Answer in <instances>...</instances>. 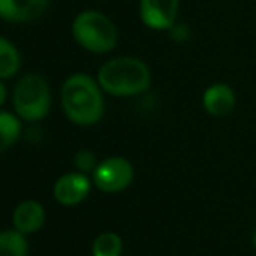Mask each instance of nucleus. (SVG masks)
Instances as JSON below:
<instances>
[{"instance_id": "obj_3", "label": "nucleus", "mask_w": 256, "mask_h": 256, "mask_svg": "<svg viewBox=\"0 0 256 256\" xmlns=\"http://www.w3.org/2000/svg\"><path fill=\"white\" fill-rule=\"evenodd\" d=\"M76 41L92 53H107L114 48L118 34L114 24L98 11H83L72 23Z\"/></svg>"}, {"instance_id": "obj_17", "label": "nucleus", "mask_w": 256, "mask_h": 256, "mask_svg": "<svg viewBox=\"0 0 256 256\" xmlns=\"http://www.w3.org/2000/svg\"><path fill=\"white\" fill-rule=\"evenodd\" d=\"M253 244H254V247H256V229H254V234H253Z\"/></svg>"}, {"instance_id": "obj_12", "label": "nucleus", "mask_w": 256, "mask_h": 256, "mask_svg": "<svg viewBox=\"0 0 256 256\" xmlns=\"http://www.w3.org/2000/svg\"><path fill=\"white\" fill-rule=\"evenodd\" d=\"M20 70V54L17 48L0 36V78H8Z\"/></svg>"}, {"instance_id": "obj_1", "label": "nucleus", "mask_w": 256, "mask_h": 256, "mask_svg": "<svg viewBox=\"0 0 256 256\" xmlns=\"http://www.w3.org/2000/svg\"><path fill=\"white\" fill-rule=\"evenodd\" d=\"M66 116L77 125L96 124L104 112V101L98 84L86 74L68 77L60 92Z\"/></svg>"}, {"instance_id": "obj_10", "label": "nucleus", "mask_w": 256, "mask_h": 256, "mask_svg": "<svg viewBox=\"0 0 256 256\" xmlns=\"http://www.w3.org/2000/svg\"><path fill=\"white\" fill-rule=\"evenodd\" d=\"M205 110L212 116H224L228 114L235 104L234 90L224 83H216L210 86L204 92L202 98Z\"/></svg>"}, {"instance_id": "obj_6", "label": "nucleus", "mask_w": 256, "mask_h": 256, "mask_svg": "<svg viewBox=\"0 0 256 256\" xmlns=\"http://www.w3.org/2000/svg\"><path fill=\"white\" fill-rule=\"evenodd\" d=\"M180 0H140V17L142 22L154 29H169L178 14Z\"/></svg>"}, {"instance_id": "obj_15", "label": "nucleus", "mask_w": 256, "mask_h": 256, "mask_svg": "<svg viewBox=\"0 0 256 256\" xmlns=\"http://www.w3.org/2000/svg\"><path fill=\"white\" fill-rule=\"evenodd\" d=\"M74 164L82 172L95 170V168L98 166L96 162H95V156L92 152H89V151H80V152H77L76 157H74Z\"/></svg>"}, {"instance_id": "obj_11", "label": "nucleus", "mask_w": 256, "mask_h": 256, "mask_svg": "<svg viewBox=\"0 0 256 256\" xmlns=\"http://www.w3.org/2000/svg\"><path fill=\"white\" fill-rule=\"evenodd\" d=\"M28 241L20 230L0 232V256H28Z\"/></svg>"}, {"instance_id": "obj_4", "label": "nucleus", "mask_w": 256, "mask_h": 256, "mask_svg": "<svg viewBox=\"0 0 256 256\" xmlns=\"http://www.w3.org/2000/svg\"><path fill=\"white\" fill-rule=\"evenodd\" d=\"M50 88L40 74L22 77L14 90V107L20 118L26 120H40L50 110Z\"/></svg>"}, {"instance_id": "obj_2", "label": "nucleus", "mask_w": 256, "mask_h": 256, "mask_svg": "<svg viewBox=\"0 0 256 256\" xmlns=\"http://www.w3.org/2000/svg\"><path fill=\"white\" fill-rule=\"evenodd\" d=\"M98 82L106 92L128 96L145 92L151 84V74L140 59L116 58L100 68Z\"/></svg>"}, {"instance_id": "obj_13", "label": "nucleus", "mask_w": 256, "mask_h": 256, "mask_svg": "<svg viewBox=\"0 0 256 256\" xmlns=\"http://www.w3.org/2000/svg\"><path fill=\"white\" fill-rule=\"evenodd\" d=\"M20 120L6 112H0V152L10 148L20 136Z\"/></svg>"}, {"instance_id": "obj_5", "label": "nucleus", "mask_w": 256, "mask_h": 256, "mask_svg": "<svg viewBox=\"0 0 256 256\" xmlns=\"http://www.w3.org/2000/svg\"><path fill=\"white\" fill-rule=\"evenodd\" d=\"M133 175V166L126 158L110 157L95 168L94 181L100 190L106 193H116L132 184Z\"/></svg>"}, {"instance_id": "obj_7", "label": "nucleus", "mask_w": 256, "mask_h": 256, "mask_svg": "<svg viewBox=\"0 0 256 256\" xmlns=\"http://www.w3.org/2000/svg\"><path fill=\"white\" fill-rule=\"evenodd\" d=\"M90 192V182L83 174H66L60 176L53 188L54 198L59 204L72 206L86 199Z\"/></svg>"}, {"instance_id": "obj_14", "label": "nucleus", "mask_w": 256, "mask_h": 256, "mask_svg": "<svg viewBox=\"0 0 256 256\" xmlns=\"http://www.w3.org/2000/svg\"><path fill=\"white\" fill-rule=\"evenodd\" d=\"M94 256H120L122 254V240L113 232H106L96 236L92 246Z\"/></svg>"}, {"instance_id": "obj_9", "label": "nucleus", "mask_w": 256, "mask_h": 256, "mask_svg": "<svg viewBox=\"0 0 256 256\" xmlns=\"http://www.w3.org/2000/svg\"><path fill=\"white\" fill-rule=\"evenodd\" d=\"M12 222L16 229L22 234H34L42 228L46 222V211L40 202L24 200L16 208Z\"/></svg>"}, {"instance_id": "obj_8", "label": "nucleus", "mask_w": 256, "mask_h": 256, "mask_svg": "<svg viewBox=\"0 0 256 256\" xmlns=\"http://www.w3.org/2000/svg\"><path fill=\"white\" fill-rule=\"evenodd\" d=\"M50 0H0V17L6 22H30L41 17Z\"/></svg>"}, {"instance_id": "obj_16", "label": "nucleus", "mask_w": 256, "mask_h": 256, "mask_svg": "<svg viewBox=\"0 0 256 256\" xmlns=\"http://www.w3.org/2000/svg\"><path fill=\"white\" fill-rule=\"evenodd\" d=\"M6 100V88L4 86V83L0 82V106H2Z\"/></svg>"}]
</instances>
